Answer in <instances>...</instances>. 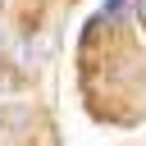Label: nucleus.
I'll return each mask as SVG.
<instances>
[{
	"label": "nucleus",
	"instance_id": "nucleus-2",
	"mask_svg": "<svg viewBox=\"0 0 146 146\" xmlns=\"http://www.w3.org/2000/svg\"><path fill=\"white\" fill-rule=\"evenodd\" d=\"M0 36H5V27H0Z\"/></svg>",
	"mask_w": 146,
	"mask_h": 146
},
{
	"label": "nucleus",
	"instance_id": "nucleus-1",
	"mask_svg": "<svg viewBox=\"0 0 146 146\" xmlns=\"http://www.w3.org/2000/svg\"><path fill=\"white\" fill-rule=\"evenodd\" d=\"M137 5V18H141V27H146V0H132Z\"/></svg>",
	"mask_w": 146,
	"mask_h": 146
}]
</instances>
